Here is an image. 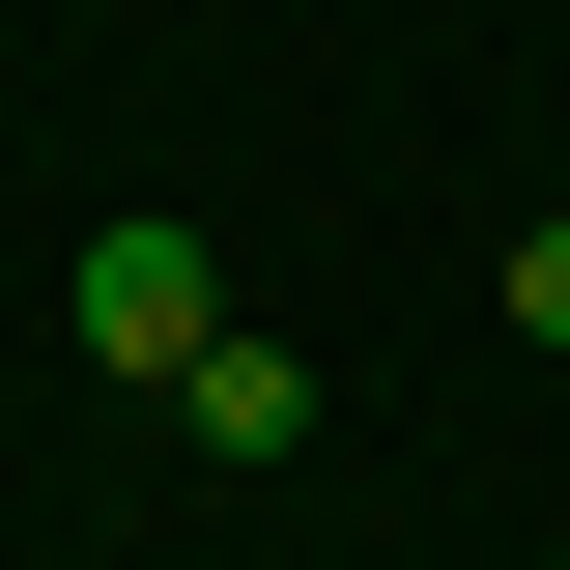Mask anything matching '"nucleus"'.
Returning <instances> with one entry per match:
<instances>
[{"label": "nucleus", "mask_w": 570, "mask_h": 570, "mask_svg": "<svg viewBox=\"0 0 570 570\" xmlns=\"http://www.w3.org/2000/svg\"><path fill=\"white\" fill-rule=\"evenodd\" d=\"M86 343H115V371H200L228 343V257H200V228H86Z\"/></svg>", "instance_id": "1"}, {"label": "nucleus", "mask_w": 570, "mask_h": 570, "mask_svg": "<svg viewBox=\"0 0 570 570\" xmlns=\"http://www.w3.org/2000/svg\"><path fill=\"white\" fill-rule=\"evenodd\" d=\"M171 400H200V428H228V456H285V428H314V371H285V343H257V314H228V343H200V371H171Z\"/></svg>", "instance_id": "2"}, {"label": "nucleus", "mask_w": 570, "mask_h": 570, "mask_svg": "<svg viewBox=\"0 0 570 570\" xmlns=\"http://www.w3.org/2000/svg\"><path fill=\"white\" fill-rule=\"evenodd\" d=\"M513 314H542V343H570V228H542V257H513Z\"/></svg>", "instance_id": "3"}]
</instances>
